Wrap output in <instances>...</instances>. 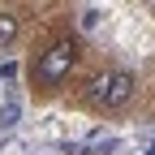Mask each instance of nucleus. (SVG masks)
<instances>
[{
	"instance_id": "f257e3e1",
	"label": "nucleus",
	"mask_w": 155,
	"mask_h": 155,
	"mask_svg": "<svg viewBox=\"0 0 155 155\" xmlns=\"http://www.w3.org/2000/svg\"><path fill=\"white\" fill-rule=\"evenodd\" d=\"M134 91H138V78L129 69H112V73H95L86 82V104L104 108V112H116L134 99Z\"/></svg>"
},
{
	"instance_id": "f03ea898",
	"label": "nucleus",
	"mask_w": 155,
	"mask_h": 155,
	"mask_svg": "<svg viewBox=\"0 0 155 155\" xmlns=\"http://www.w3.org/2000/svg\"><path fill=\"white\" fill-rule=\"evenodd\" d=\"M73 65H78V43H73V39H56V43L43 48L39 61H35V86H43V91L61 86Z\"/></svg>"
},
{
	"instance_id": "7ed1b4c3",
	"label": "nucleus",
	"mask_w": 155,
	"mask_h": 155,
	"mask_svg": "<svg viewBox=\"0 0 155 155\" xmlns=\"http://www.w3.org/2000/svg\"><path fill=\"white\" fill-rule=\"evenodd\" d=\"M17 30H22V17H17L13 9H0V48L17 43Z\"/></svg>"
}]
</instances>
